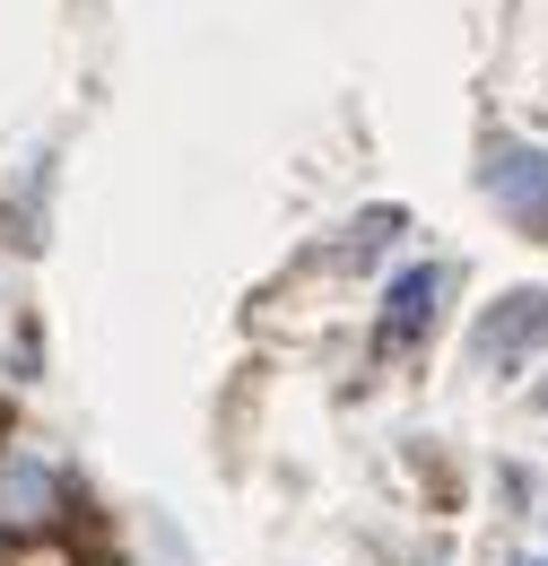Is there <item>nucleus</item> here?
Segmentation results:
<instances>
[{
  "label": "nucleus",
  "mask_w": 548,
  "mask_h": 566,
  "mask_svg": "<svg viewBox=\"0 0 548 566\" xmlns=\"http://www.w3.org/2000/svg\"><path fill=\"white\" fill-rule=\"evenodd\" d=\"M62 523V480L44 462H0V541H44Z\"/></svg>",
  "instance_id": "obj_1"
},
{
  "label": "nucleus",
  "mask_w": 548,
  "mask_h": 566,
  "mask_svg": "<svg viewBox=\"0 0 548 566\" xmlns=\"http://www.w3.org/2000/svg\"><path fill=\"white\" fill-rule=\"evenodd\" d=\"M531 349H548V296L540 287L505 296L496 314H479V332H471V357H479V366H505V357H531Z\"/></svg>",
  "instance_id": "obj_2"
},
{
  "label": "nucleus",
  "mask_w": 548,
  "mask_h": 566,
  "mask_svg": "<svg viewBox=\"0 0 548 566\" xmlns=\"http://www.w3.org/2000/svg\"><path fill=\"white\" fill-rule=\"evenodd\" d=\"M487 192L523 227H548V148H496L487 157Z\"/></svg>",
  "instance_id": "obj_3"
},
{
  "label": "nucleus",
  "mask_w": 548,
  "mask_h": 566,
  "mask_svg": "<svg viewBox=\"0 0 548 566\" xmlns=\"http://www.w3.org/2000/svg\"><path fill=\"white\" fill-rule=\"evenodd\" d=\"M540 410H548V384H540Z\"/></svg>",
  "instance_id": "obj_6"
},
{
  "label": "nucleus",
  "mask_w": 548,
  "mask_h": 566,
  "mask_svg": "<svg viewBox=\"0 0 548 566\" xmlns=\"http://www.w3.org/2000/svg\"><path fill=\"white\" fill-rule=\"evenodd\" d=\"M514 566H548V558H514Z\"/></svg>",
  "instance_id": "obj_5"
},
{
  "label": "nucleus",
  "mask_w": 548,
  "mask_h": 566,
  "mask_svg": "<svg viewBox=\"0 0 548 566\" xmlns=\"http://www.w3.org/2000/svg\"><path fill=\"white\" fill-rule=\"evenodd\" d=\"M435 296H444V271H410V280H392V296H383V340H392V349H410L418 332L435 323Z\"/></svg>",
  "instance_id": "obj_4"
}]
</instances>
